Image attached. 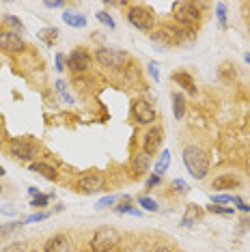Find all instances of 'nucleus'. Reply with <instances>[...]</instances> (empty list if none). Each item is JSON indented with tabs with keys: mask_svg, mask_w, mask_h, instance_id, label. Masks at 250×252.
I'll return each instance as SVG.
<instances>
[{
	"mask_svg": "<svg viewBox=\"0 0 250 252\" xmlns=\"http://www.w3.org/2000/svg\"><path fill=\"white\" fill-rule=\"evenodd\" d=\"M149 73L153 80H160V73H157V65L156 63H149Z\"/></svg>",
	"mask_w": 250,
	"mask_h": 252,
	"instance_id": "obj_36",
	"label": "nucleus"
},
{
	"mask_svg": "<svg viewBox=\"0 0 250 252\" xmlns=\"http://www.w3.org/2000/svg\"><path fill=\"white\" fill-rule=\"evenodd\" d=\"M78 188H80L84 194H93V192L104 190L106 179H104V175H99V173H84L78 177Z\"/></svg>",
	"mask_w": 250,
	"mask_h": 252,
	"instance_id": "obj_6",
	"label": "nucleus"
},
{
	"mask_svg": "<svg viewBox=\"0 0 250 252\" xmlns=\"http://www.w3.org/2000/svg\"><path fill=\"white\" fill-rule=\"evenodd\" d=\"M9 151L13 153V158L22 159V162H31V159L37 156V147L26 140H11Z\"/></svg>",
	"mask_w": 250,
	"mask_h": 252,
	"instance_id": "obj_8",
	"label": "nucleus"
},
{
	"mask_svg": "<svg viewBox=\"0 0 250 252\" xmlns=\"http://www.w3.org/2000/svg\"><path fill=\"white\" fill-rule=\"evenodd\" d=\"M173 15L179 24L184 26H192L201 20V9L194 2H175L173 4Z\"/></svg>",
	"mask_w": 250,
	"mask_h": 252,
	"instance_id": "obj_4",
	"label": "nucleus"
},
{
	"mask_svg": "<svg viewBox=\"0 0 250 252\" xmlns=\"http://www.w3.org/2000/svg\"><path fill=\"white\" fill-rule=\"evenodd\" d=\"M52 198V196H48V194H37L35 198H32V207H37V209H41V207H45V205H48V200Z\"/></svg>",
	"mask_w": 250,
	"mask_h": 252,
	"instance_id": "obj_28",
	"label": "nucleus"
},
{
	"mask_svg": "<svg viewBox=\"0 0 250 252\" xmlns=\"http://www.w3.org/2000/svg\"><path fill=\"white\" fill-rule=\"evenodd\" d=\"M173 114H175V119H184V114H186V97L181 93L173 95Z\"/></svg>",
	"mask_w": 250,
	"mask_h": 252,
	"instance_id": "obj_19",
	"label": "nucleus"
},
{
	"mask_svg": "<svg viewBox=\"0 0 250 252\" xmlns=\"http://www.w3.org/2000/svg\"><path fill=\"white\" fill-rule=\"evenodd\" d=\"M97 20L101 22V24H106L108 28H115V20H112L110 15L106 13V11H99V13H97Z\"/></svg>",
	"mask_w": 250,
	"mask_h": 252,
	"instance_id": "obj_30",
	"label": "nucleus"
},
{
	"mask_svg": "<svg viewBox=\"0 0 250 252\" xmlns=\"http://www.w3.org/2000/svg\"><path fill=\"white\" fill-rule=\"evenodd\" d=\"M56 91H59V95L62 97V99L67 101V104H73V97L67 93V89H65V82H62V80H59V82H56Z\"/></svg>",
	"mask_w": 250,
	"mask_h": 252,
	"instance_id": "obj_27",
	"label": "nucleus"
},
{
	"mask_svg": "<svg viewBox=\"0 0 250 252\" xmlns=\"http://www.w3.org/2000/svg\"><path fill=\"white\" fill-rule=\"evenodd\" d=\"M0 214H7V216H13V209H9V207H2V209H0Z\"/></svg>",
	"mask_w": 250,
	"mask_h": 252,
	"instance_id": "obj_41",
	"label": "nucleus"
},
{
	"mask_svg": "<svg viewBox=\"0 0 250 252\" xmlns=\"http://www.w3.org/2000/svg\"><path fill=\"white\" fill-rule=\"evenodd\" d=\"M138 203L143 205V209H147V211H157V203L156 200H151V198H147V196H140Z\"/></svg>",
	"mask_w": 250,
	"mask_h": 252,
	"instance_id": "obj_29",
	"label": "nucleus"
},
{
	"mask_svg": "<svg viewBox=\"0 0 250 252\" xmlns=\"http://www.w3.org/2000/svg\"><path fill=\"white\" fill-rule=\"evenodd\" d=\"M4 175V168H2V166H0V177H2Z\"/></svg>",
	"mask_w": 250,
	"mask_h": 252,
	"instance_id": "obj_43",
	"label": "nucleus"
},
{
	"mask_svg": "<svg viewBox=\"0 0 250 252\" xmlns=\"http://www.w3.org/2000/svg\"><path fill=\"white\" fill-rule=\"evenodd\" d=\"M212 214H220V216H231L233 214V209H229V207H218V205H209L207 207Z\"/></svg>",
	"mask_w": 250,
	"mask_h": 252,
	"instance_id": "obj_31",
	"label": "nucleus"
},
{
	"mask_svg": "<svg viewBox=\"0 0 250 252\" xmlns=\"http://www.w3.org/2000/svg\"><path fill=\"white\" fill-rule=\"evenodd\" d=\"M4 22H7L9 26H13L15 28V32H24V24H22V20H18L15 15H4Z\"/></svg>",
	"mask_w": 250,
	"mask_h": 252,
	"instance_id": "obj_24",
	"label": "nucleus"
},
{
	"mask_svg": "<svg viewBox=\"0 0 250 252\" xmlns=\"http://www.w3.org/2000/svg\"><path fill=\"white\" fill-rule=\"evenodd\" d=\"M149 166H151V156L149 153H145V151H140V153H136L134 159H132V170H134V175H145L147 170H149Z\"/></svg>",
	"mask_w": 250,
	"mask_h": 252,
	"instance_id": "obj_14",
	"label": "nucleus"
},
{
	"mask_svg": "<svg viewBox=\"0 0 250 252\" xmlns=\"http://www.w3.org/2000/svg\"><path fill=\"white\" fill-rule=\"evenodd\" d=\"M62 20H65L67 26H73V28H84L87 26V18L80 13H73V11H65L62 13Z\"/></svg>",
	"mask_w": 250,
	"mask_h": 252,
	"instance_id": "obj_17",
	"label": "nucleus"
},
{
	"mask_svg": "<svg viewBox=\"0 0 250 252\" xmlns=\"http://www.w3.org/2000/svg\"><path fill=\"white\" fill-rule=\"evenodd\" d=\"M2 252H26V244L24 242H11L2 248Z\"/></svg>",
	"mask_w": 250,
	"mask_h": 252,
	"instance_id": "obj_26",
	"label": "nucleus"
},
{
	"mask_svg": "<svg viewBox=\"0 0 250 252\" xmlns=\"http://www.w3.org/2000/svg\"><path fill=\"white\" fill-rule=\"evenodd\" d=\"M153 252H170V248H168L166 244H162V246H157V248L153 250Z\"/></svg>",
	"mask_w": 250,
	"mask_h": 252,
	"instance_id": "obj_40",
	"label": "nucleus"
},
{
	"mask_svg": "<svg viewBox=\"0 0 250 252\" xmlns=\"http://www.w3.org/2000/svg\"><path fill=\"white\" fill-rule=\"evenodd\" d=\"M235 198L237 196H231V194H222V196H214L212 198V203H235Z\"/></svg>",
	"mask_w": 250,
	"mask_h": 252,
	"instance_id": "obj_32",
	"label": "nucleus"
},
{
	"mask_svg": "<svg viewBox=\"0 0 250 252\" xmlns=\"http://www.w3.org/2000/svg\"><path fill=\"white\" fill-rule=\"evenodd\" d=\"M39 37L48 45H52L56 39H59V31H56V28H43V31H39Z\"/></svg>",
	"mask_w": 250,
	"mask_h": 252,
	"instance_id": "obj_23",
	"label": "nucleus"
},
{
	"mask_svg": "<svg viewBox=\"0 0 250 252\" xmlns=\"http://www.w3.org/2000/svg\"><path fill=\"white\" fill-rule=\"evenodd\" d=\"M162 142H164V134H162V129L160 127H153L147 131V136H145V142H143V147H145V153H149V156H153V153H157L160 151V147H162Z\"/></svg>",
	"mask_w": 250,
	"mask_h": 252,
	"instance_id": "obj_11",
	"label": "nucleus"
},
{
	"mask_svg": "<svg viewBox=\"0 0 250 252\" xmlns=\"http://www.w3.org/2000/svg\"><path fill=\"white\" fill-rule=\"evenodd\" d=\"M62 63H65V59H62V54H56V69H65V67H62Z\"/></svg>",
	"mask_w": 250,
	"mask_h": 252,
	"instance_id": "obj_38",
	"label": "nucleus"
},
{
	"mask_svg": "<svg viewBox=\"0 0 250 252\" xmlns=\"http://www.w3.org/2000/svg\"><path fill=\"white\" fill-rule=\"evenodd\" d=\"M179 31H175V28L170 26H164V28H157L156 32H151V41L156 45H160V48H168V45H175L179 41Z\"/></svg>",
	"mask_w": 250,
	"mask_h": 252,
	"instance_id": "obj_9",
	"label": "nucleus"
},
{
	"mask_svg": "<svg viewBox=\"0 0 250 252\" xmlns=\"http://www.w3.org/2000/svg\"><path fill=\"white\" fill-rule=\"evenodd\" d=\"M71 246H69V239L67 235H54L45 242V250L43 252H69Z\"/></svg>",
	"mask_w": 250,
	"mask_h": 252,
	"instance_id": "obj_13",
	"label": "nucleus"
},
{
	"mask_svg": "<svg viewBox=\"0 0 250 252\" xmlns=\"http://www.w3.org/2000/svg\"><path fill=\"white\" fill-rule=\"evenodd\" d=\"M0 190H2V188H0Z\"/></svg>",
	"mask_w": 250,
	"mask_h": 252,
	"instance_id": "obj_46",
	"label": "nucleus"
},
{
	"mask_svg": "<svg viewBox=\"0 0 250 252\" xmlns=\"http://www.w3.org/2000/svg\"><path fill=\"white\" fill-rule=\"evenodd\" d=\"M173 80H175V82H177V84H181V87H184V89L188 91V93H192V95L196 93L194 80L190 78V73H184V71H179V73H175V76H173Z\"/></svg>",
	"mask_w": 250,
	"mask_h": 252,
	"instance_id": "obj_18",
	"label": "nucleus"
},
{
	"mask_svg": "<svg viewBox=\"0 0 250 252\" xmlns=\"http://www.w3.org/2000/svg\"><path fill=\"white\" fill-rule=\"evenodd\" d=\"M45 7L48 9H59V7H62V2L61 0H56V2H45Z\"/></svg>",
	"mask_w": 250,
	"mask_h": 252,
	"instance_id": "obj_39",
	"label": "nucleus"
},
{
	"mask_svg": "<svg viewBox=\"0 0 250 252\" xmlns=\"http://www.w3.org/2000/svg\"><path fill=\"white\" fill-rule=\"evenodd\" d=\"M157 183H160V177H157V175H153V177H149V179H147V186H149V188L157 186Z\"/></svg>",
	"mask_w": 250,
	"mask_h": 252,
	"instance_id": "obj_37",
	"label": "nucleus"
},
{
	"mask_svg": "<svg viewBox=\"0 0 250 252\" xmlns=\"http://www.w3.org/2000/svg\"><path fill=\"white\" fill-rule=\"evenodd\" d=\"M115 200H117L115 196H106V198H101V200H99V203H97V205H95V207H97V209H106V207H110V205H112V203H115Z\"/></svg>",
	"mask_w": 250,
	"mask_h": 252,
	"instance_id": "obj_34",
	"label": "nucleus"
},
{
	"mask_svg": "<svg viewBox=\"0 0 250 252\" xmlns=\"http://www.w3.org/2000/svg\"><path fill=\"white\" fill-rule=\"evenodd\" d=\"M132 114H134V119L138 121L140 125H149L156 121V110L151 108L149 101H145V99H136L134 104H132Z\"/></svg>",
	"mask_w": 250,
	"mask_h": 252,
	"instance_id": "obj_7",
	"label": "nucleus"
},
{
	"mask_svg": "<svg viewBox=\"0 0 250 252\" xmlns=\"http://www.w3.org/2000/svg\"><path fill=\"white\" fill-rule=\"evenodd\" d=\"M32 252H37V250H32Z\"/></svg>",
	"mask_w": 250,
	"mask_h": 252,
	"instance_id": "obj_45",
	"label": "nucleus"
},
{
	"mask_svg": "<svg viewBox=\"0 0 250 252\" xmlns=\"http://www.w3.org/2000/svg\"><path fill=\"white\" fill-rule=\"evenodd\" d=\"M184 164L194 179H205L209 173V156L203 151L201 147H186L184 149Z\"/></svg>",
	"mask_w": 250,
	"mask_h": 252,
	"instance_id": "obj_1",
	"label": "nucleus"
},
{
	"mask_svg": "<svg viewBox=\"0 0 250 252\" xmlns=\"http://www.w3.org/2000/svg\"><path fill=\"white\" fill-rule=\"evenodd\" d=\"M214 190H233V188H240V179L233 175H220L212 181Z\"/></svg>",
	"mask_w": 250,
	"mask_h": 252,
	"instance_id": "obj_15",
	"label": "nucleus"
},
{
	"mask_svg": "<svg viewBox=\"0 0 250 252\" xmlns=\"http://www.w3.org/2000/svg\"><path fill=\"white\" fill-rule=\"evenodd\" d=\"M121 242V231L117 226H99L91 237V250L93 252H112Z\"/></svg>",
	"mask_w": 250,
	"mask_h": 252,
	"instance_id": "obj_2",
	"label": "nucleus"
},
{
	"mask_svg": "<svg viewBox=\"0 0 250 252\" xmlns=\"http://www.w3.org/2000/svg\"><path fill=\"white\" fill-rule=\"evenodd\" d=\"M0 134H2V125H0Z\"/></svg>",
	"mask_w": 250,
	"mask_h": 252,
	"instance_id": "obj_44",
	"label": "nucleus"
},
{
	"mask_svg": "<svg viewBox=\"0 0 250 252\" xmlns=\"http://www.w3.org/2000/svg\"><path fill=\"white\" fill-rule=\"evenodd\" d=\"M24 222H11V224H0V242H4V239H9L11 235H13L18 228H22Z\"/></svg>",
	"mask_w": 250,
	"mask_h": 252,
	"instance_id": "obj_22",
	"label": "nucleus"
},
{
	"mask_svg": "<svg viewBox=\"0 0 250 252\" xmlns=\"http://www.w3.org/2000/svg\"><path fill=\"white\" fill-rule=\"evenodd\" d=\"M31 170H32V173H37V175H41V177H45L48 181H56V177H59L56 168H52V166L45 164V162H35V164H31Z\"/></svg>",
	"mask_w": 250,
	"mask_h": 252,
	"instance_id": "obj_16",
	"label": "nucleus"
},
{
	"mask_svg": "<svg viewBox=\"0 0 250 252\" xmlns=\"http://www.w3.org/2000/svg\"><path fill=\"white\" fill-rule=\"evenodd\" d=\"M201 216H203V209L201 207H196V205H190V207L186 209V216H184V224H192V222H198L201 220Z\"/></svg>",
	"mask_w": 250,
	"mask_h": 252,
	"instance_id": "obj_20",
	"label": "nucleus"
},
{
	"mask_svg": "<svg viewBox=\"0 0 250 252\" xmlns=\"http://www.w3.org/2000/svg\"><path fill=\"white\" fill-rule=\"evenodd\" d=\"M45 218H50L48 211H39V214H32L31 218H26V222H41V220H45Z\"/></svg>",
	"mask_w": 250,
	"mask_h": 252,
	"instance_id": "obj_33",
	"label": "nucleus"
},
{
	"mask_svg": "<svg viewBox=\"0 0 250 252\" xmlns=\"http://www.w3.org/2000/svg\"><path fill=\"white\" fill-rule=\"evenodd\" d=\"M127 22L134 28L147 32V31H151L153 28V13L149 9H145V7H132L127 11Z\"/></svg>",
	"mask_w": 250,
	"mask_h": 252,
	"instance_id": "obj_5",
	"label": "nucleus"
},
{
	"mask_svg": "<svg viewBox=\"0 0 250 252\" xmlns=\"http://www.w3.org/2000/svg\"><path fill=\"white\" fill-rule=\"evenodd\" d=\"M173 186H175V190H179L181 194H186V192H188V183H186L184 179H175V181H173Z\"/></svg>",
	"mask_w": 250,
	"mask_h": 252,
	"instance_id": "obj_35",
	"label": "nucleus"
},
{
	"mask_svg": "<svg viewBox=\"0 0 250 252\" xmlns=\"http://www.w3.org/2000/svg\"><path fill=\"white\" fill-rule=\"evenodd\" d=\"M95 59L101 67H108V69H121V67L127 63V52L123 50H117V48H99L95 52Z\"/></svg>",
	"mask_w": 250,
	"mask_h": 252,
	"instance_id": "obj_3",
	"label": "nucleus"
},
{
	"mask_svg": "<svg viewBox=\"0 0 250 252\" xmlns=\"http://www.w3.org/2000/svg\"><path fill=\"white\" fill-rule=\"evenodd\" d=\"M244 61H246L248 65H250V54H244Z\"/></svg>",
	"mask_w": 250,
	"mask_h": 252,
	"instance_id": "obj_42",
	"label": "nucleus"
},
{
	"mask_svg": "<svg viewBox=\"0 0 250 252\" xmlns=\"http://www.w3.org/2000/svg\"><path fill=\"white\" fill-rule=\"evenodd\" d=\"M168 166H170V151H162L160 159H157V164H156V175L162 177L168 170Z\"/></svg>",
	"mask_w": 250,
	"mask_h": 252,
	"instance_id": "obj_21",
	"label": "nucleus"
},
{
	"mask_svg": "<svg viewBox=\"0 0 250 252\" xmlns=\"http://www.w3.org/2000/svg\"><path fill=\"white\" fill-rule=\"evenodd\" d=\"M67 65H69V69L76 71V73L87 71L91 67V56L84 52V50H73L71 56H69V61H67Z\"/></svg>",
	"mask_w": 250,
	"mask_h": 252,
	"instance_id": "obj_12",
	"label": "nucleus"
},
{
	"mask_svg": "<svg viewBox=\"0 0 250 252\" xmlns=\"http://www.w3.org/2000/svg\"><path fill=\"white\" fill-rule=\"evenodd\" d=\"M216 15H218V24H220V28H224V26H226V7H224L222 2L216 4Z\"/></svg>",
	"mask_w": 250,
	"mask_h": 252,
	"instance_id": "obj_25",
	"label": "nucleus"
},
{
	"mask_svg": "<svg viewBox=\"0 0 250 252\" xmlns=\"http://www.w3.org/2000/svg\"><path fill=\"white\" fill-rule=\"evenodd\" d=\"M22 48H24V41H22V37L15 31L0 32V50H2V52L13 54V52H20Z\"/></svg>",
	"mask_w": 250,
	"mask_h": 252,
	"instance_id": "obj_10",
	"label": "nucleus"
}]
</instances>
